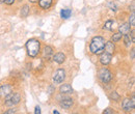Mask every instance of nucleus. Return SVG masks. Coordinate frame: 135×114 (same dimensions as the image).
I'll return each mask as SVG.
<instances>
[{
  "label": "nucleus",
  "mask_w": 135,
  "mask_h": 114,
  "mask_svg": "<svg viewBox=\"0 0 135 114\" xmlns=\"http://www.w3.org/2000/svg\"><path fill=\"white\" fill-rule=\"evenodd\" d=\"M129 25L131 26V27H134L135 26V15H134V13H132L131 14V16L129 17Z\"/></svg>",
  "instance_id": "obj_22"
},
{
  "label": "nucleus",
  "mask_w": 135,
  "mask_h": 114,
  "mask_svg": "<svg viewBox=\"0 0 135 114\" xmlns=\"http://www.w3.org/2000/svg\"><path fill=\"white\" fill-rule=\"evenodd\" d=\"M0 3H4V0H0Z\"/></svg>",
  "instance_id": "obj_31"
},
{
  "label": "nucleus",
  "mask_w": 135,
  "mask_h": 114,
  "mask_svg": "<svg viewBox=\"0 0 135 114\" xmlns=\"http://www.w3.org/2000/svg\"><path fill=\"white\" fill-rule=\"evenodd\" d=\"M65 78H66V72L62 68H58L54 73V75H53V81L55 82L56 84L61 83V82L65 80Z\"/></svg>",
  "instance_id": "obj_5"
},
{
  "label": "nucleus",
  "mask_w": 135,
  "mask_h": 114,
  "mask_svg": "<svg viewBox=\"0 0 135 114\" xmlns=\"http://www.w3.org/2000/svg\"><path fill=\"white\" fill-rule=\"evenodd\" d=\"M107 6H108L112 12H117V11L118 9V4H117L114 1H109V2L107 3Z\"/></svg>",
  "instance_id": "obj_21"
},
{
  "label": "nucleus",
  "mask_w": 135,
  "mask_h": 114,
  "mask_svg": "<svg viewBox=\"0 0 135 114\" xmlns=\"http://www.w3.org/2000/svg\"><path fill=\"white\" fill-rule=\"evenodd\" d=\"M104 50H105V52H107V53L113 55L114 52H115V43H113V42H111V41L106 42L105 47H104Z\"/></svg>",
  "instance_id": "obj_9"
},
{
  "label": "nucleus",
  "mask_w": 135,
  "mask_h": 114,
  "mask_svg": "<svg viewBox=\"0 0 135 114\" xmlns=\"http://www.w3.org/2000/svg\"><path fill=\"white\" fill-rule=\"evenodd\" d=\"M60 106L64 108V109H69L70 107L73 106V101L71 98H66V100H62L60 102Z\"/></svg>",
  "instance_id": "obj_19"
},
{
  "label": "nucleus",
  "mask_w": 135,
  "mask_h": 114,
  "mask_svg": "<svg viewBox=\"0 0 135 114\" xmlns=\"http://www.w3.org/2000/svg\"><path fill=\"white\" fill-rule=\"evenodd\" d=\"M26 51L29 57L34 58L36 57L41 52V42L36 38H30L26 43Z\"/></svg>",
  "instance_id": "obj_2"
},
{
  "label": "nucleus",
  "mask_w": 135,
  "mask_h": 114,
  "mask_svg": "<svg viewBox=\"0 0 135 114\" xmlns=\"http://www.w3.org/2000/svg\"><path fill=\"white\" fill-rule=\"evenodd\" d=\"M59 91L61 93H72L73 92V88H72V86L70 84H64V85L60 86Z\"/></svg>",
  "instance_id": "obj_17"
},
{
  "label": "nucleus",
  "mask_w": 135,
  "mask_h": 114,
  "mask_svg": "<svg viewBox=\"0 0 135 114\" xmlns=\"http://www.w3.org/2000/svg\"><path fill=\"white\" fill-rule=\"evenodd\" d=\"M110 98H112L113 101H118V98H119V96H118L117 92H114V91H113V92L110 95Z\"/></svg>",
  "instance_id": "obj_23"
},
{
  "label": "nucleus",
  "mask_w": 135,
  "mask_h": 114,
  "mask_svg": "<svg viewBox=\"0 0 135 114\" xmlns=\"http://www.w3.org/2000/svg\"><path fill=\"white\" fill-rule=\"evenodd\" d=\"M103 114H114V112H113L110 108H107V109H105V110H104Z\"/></svg>",
  "instance_id": "obj_25"
},
{
  "label": "nucleus",
  "mask_w": 135,
  "mask_h": 114,
  "mask_svg": "<svg viewBox=\"0 0 135 114\" xmlns=\"http://www.w3.org/2000/svg\"><path fill=\"white\" fill-rule=\"evenodd\" d=\"M98 76H99V79L103 83L109 82L112 78V74L110 73V71L107 67H102L101 70L99 71V73H98Z\"/></svg>",
  "instance_id": "obj_3"
},
{
  "label": "nucleus",
  "mask_w": 135,
  "mask_h": 114,
  "mask_svg": "<svg viewBox=\"0 0 135 114\" xmlns=\"http://www.w3.org/2000/svg\"><path fill=\"white\" fill-rule=\"evenodd\" d=\"M131 26L129 25V23H123V24H120L119 26H118V32L122 33L123 35L124 34H127V33L130 32V30H131Z\"/></svg>",
  "instance_id": "obj_12"
},
{
  "label": "nucleus",
  "mask_w": 135,
  "mask_h": 114,
  "mask_svg": "<svg viewBox=\"0 0 135 114\" xmlns=\"http://www.w3.org/2000/svg\"><path fill=\"white\" fill-rule=\"evenodd\" d=\"M16 1H17V0H4V4H6V5L11 6V5H13Z\"/></svg>",
  "instance_id": "obj_24"
},
{
  "label": "nucleus",
  "mask_w": 135,
  "mask_h": 114,
  "mask_svg": "<svg viewBox=\"0 0 135 114\" xmlns=\"http://www.w3.org/2000/svg\"><path fill=\"white\" fill-rule=\"evenodd\" d=\"M15 112H16L15 109H9V110H7L6 112H4L3 114H15Z\"/></svg>",
  "instance_id": "obj_26"
},
{
  "label": "nucleus",
  "mask_w": 135,
  "mask_h": 114,
  "mask_svg": "<svg viewBox=\"0 0 135 114\" xmlns=\"http://www.w3.org/2000/svg\"><path fill=\"white\" fill-rule=\"evenodd\" d=\"M30 14V6L28 4H24L20 9V17L21 18H27Z\"/></svg>",
  "instance_id": "obj_13"
},
{
  "label": "nucleus",
  "mask_w": 135,
  "mask_h": 114,
  "mask_svg": "<svg viewBox=\"0 0 135 114\" xmlns=\"http://www.w3.org/2000/svg\"><path fill=\"white\" fill-rule=\"evenodd\" d=\"M123 108L126 110V111H130L134 108V98L132 100H129V98H126L124 102H123Z\"/></svg>",
  "instance_id": "obj_11"
},
{
  "label": "nucleus",
  "mask_w": 135,
  "mask_h": 114,
  "mask_svg": "<svg viewBox=\"0 0 135 114\" xmlns=\"http://www.w3.org/2000/svg\"><path fill=\"white\" fill-rule=\"evenodd\" d=\"M53 2H54V0H38L37 4H38L41 9L48 11L49 8H51V6L53 5Z\"/></svg>",
  "instance_id": "obj_7"
},
{
  "label": "nucleus",
  "mask_w": 135,
  "mask_h": 114,
  "mask_svg": "<svg viewBox=\"0 0 135 114\" xmlns=\"http://www.w3.org/2000/svg\"><path fill=\"white\" fill-rule=\"evenodd\" d=\"M34 114H41V108H40V106H36V107H35Z\"/></svg>",
  "instance_id": "obj_27"
},
{
  "label": "nucleus",
  "mask_w": 135,
  "mask_h": 114,
  "mask_svg": "<svg viewBox=\"0 0 135 114\" xmlns=\"http://www.w3.org/2000/svg\"><path fill=\"white\" fill-rule=\"evenodd\" d=\"M131 55H132V59H134V49L131 50Z\"/></svg>",
  "instance_id": "obj_29"
},
{
  "label": "nucleus",
  "mask_w": 135,
  "mask_h": 114,
  "mask_svg": "<svg viewBox=\"0 0 135 114\" xmlns=\"http://www.w3.org/2000/svg\"><path fill=\"white\" fill-rule=\"evenodd\" d=\"M37 1H38V0H28V2H30L31 4H35V3H37Z\"/></svg>",
  "instance_id": "obj_28"
},
{
  "label": "nucleus",
  "mask_w": 135,
  "mask_h": 114,
  "mask_svg": "<svg viewBox=\"0 0 135 114\" xmlns=\"http://www.w3.org/2000/svg\"><path fill=\"white\" fill-rule=\"evenodd\" d=\"M106 44V39L101 35H96L91 38L89 43V51L93 54L99 55L104 51V47Z\"/></svg>",
  "instance_id": "obj_1"
},
{
  "label": "nucleus",
  "mask_w": 135,
  "mask_h": 114,
  "mask_svg": "<svg viewBox=\"0 0 135 114\" xmlns=\"http://www.w3.org/2000/svg\"><path fill=\"white\" fill-rule=\"evenodd\" d=\"M122 38H123L124 44H125V46H126L127 48H129V47H130V46L133 44V41H132V38H131V36H130V34H129V33L124 34Z\"/></svg>",
  "instance_id": "obj_15"
},
{
  "label": "nucleus",
  "mask_w": 135,
  "mask_h": 114,
  "mask_svg": "<svg viewBox=\"0 0 135 114\" xmlns=\"http://www.w3.org/2000/svg\"><path fill=\"white\" fill-rule=\"evenodd\" d=\"M122 37H123V34L119 32H115L112 34V36H111V42H113V43H118L119 42L120 39H122Z\"/></svg>",
  "instance_id": "obj_20"
},
{
  "label": "nucleus",
  "mask_w": 135,
  "mask_h": 114,
  "mask_svg": "<svg viewBox=\"0 0 135 114\" xmlns=\"http://www.w3.org/2000/svg\"><path fill=\"white\" fill-rule=\"evenodd\" d=\"M43 52H44V56H45V57H47V58H49V57H51V56L53 55V53H54V49H53L51 46L46 45V46L44 47Z\"/></svg>",
  "instance_id": "obj_16"
},
{
  "label": "nucleus",
  "mask_w": 135,
  "mask_h": 114,
  "mask_svg": "<svg viewBox=\"0 0 135 114\" xmlns=\"http://www.w3.org/2000/svg\"><path fill=\"white\" fill-rule=\"evenodd\" d=\"M20 95L19 93H9L8 96L5 97V105L6 106H14L17 105L18 103L20 102Z\"/></svg>",
  "instance_id": "obj_4"
},
{
  "label": "nucleus",
  "mask_w": 135,
  "mask_h": 114,
  "mask_svg": "<svg viewBox=\"0 0 135 114\" xmlns=\"http://www.w3.org/2000/svg\"><path fill=\"white\" fill-rule=\"evenodd\" d=\"M99 55H100L99 60H100L101 65H107L111 62V59H112V55H111V54H109V53H107V52H104V51H103L101 54H99Z\"/></svg>",
  "instance_id": "obj_6"
},
{
  "label": "nucleus",
  "mask_w": 135,
  "mask_h": 114,
  "mask_svg": "<svg viewBox=\"0 0 135 114\" xmlns=\"http://www.w3.org/2000/svg\"><path fill=\"white\" fill-rule=\"evenodd\" d=\"M113 25H114V21L107 20L104 23V25H103V29L104 30H107V31H111V30H113Z\"/></svg>",
  "instance_id": "obj_18"
},
{
  "label": "nucleus",
  "mask_w": 135,
  "mask_h": 114,
  "mask_svg": "<svg viewBox=\"0 0 135 114\" xmlns=\"http://www.w3.org/2000/svg\"><path fill=\"white\" fill-rule=\"evenodd\" d=\"M12 92V86L8 84H3L0 86V97L5 98Z\"/></svg>",
  "instance_id": "obj_8"
},
{
  "label": "nucleus",
  "mask_w": 135,
  "mask_h": 114,
  "mask_svg": "<svg viewBox=\"0 0 135 114\" xmlns=\"http://www.w3.org/2000/svg\"><path fill=\"white\" fill-rule=\"evenodd\" d=\"M65 60H66V55L62 52H58V53H56V54L53 55V61L56 62V63H58V65L64 63Z\"/></svg>",
  "instance_id": "obj_10"
},
{
  "label": "nucleus",
  "mask_w": 135,
  "mask_h": 114,
  "mask_svg": "<svg viewBox=\"0 0 135 114\" xmlns=\"http://www.w3.org/2000/svg\"><path fill=\"white\" fill-rule=\"evenodd\" d=\"M72 16V9L70 8H62L60 11V18L62 20H68L69 18H71Z\"/></svg>",
  "instance_id": "obj_14"
},
{
  "label": "nucleus",
  "mask_w": 135,
  "mask_h": 114,
  "mask_svg": "<svg viewBox=\"0 0 135 114\" xmlns=\"http://www.w3.org/2000/svg\"><path fill=\"white\" fill-rule=\"evenodd\" d=\"M53 113H54V114H59V112H58V111H56V110H54V111H53Z\"/></svg>",
  "instance_id": "obj_30"
}]
</instances>
